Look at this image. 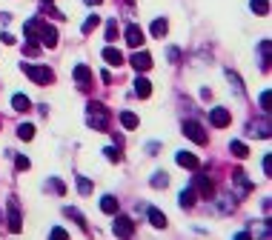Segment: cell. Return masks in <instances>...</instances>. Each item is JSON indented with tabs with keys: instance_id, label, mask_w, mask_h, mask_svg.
Wrapping results in <instances>:
<instances>
[{
	"instance_id": "obj_1",
	"label": "cell",
	"mask_w": 272,
	"mask_h": 240,
	"mask_svg": "<svg viewBox=\"0 0 272 240\" xmlns=\"http://www.w3.org/2000/svg\"><path fill=\"white\" fill-rule=\"evenodd\" d=\"M26 40H40L43 46L55 49L58 46V29L43 23L40 17H32V20H26Z\"/></svg>"
},
{
	"instance_id": "obj_2",
	"label": "cell",
	"mask_w": 272,
	"mask_h": 240,
	"mask_svg": "<svg viewBox=\"0 0 272 240\" xmlns=\"http://www.w3.org/2000/svg\"><path fill=\"white\" fill-rule=\"evenodd\" d=\"M86 120H89L92 129H97V132H106L109 129V112H106L103 103H95L92 100L89 106H86Z\"/></svg>"
},
{
	"instance_id": "obj_3",
	"label": "cell",
	"mask_w": 272,
	"mask_h": 240,
	"mask_svg": "<svg viewBox=\"0 0 272 240\" xmlns=\"http://www.w3.org/2000/svg\"><path fill=\"white\" fill-rule=\"evenodd\" d=\"M23 72H26V77L34 80L37 86H46V83H52V80H55V75H52V69H49V66H29V63H23Z\"/></svg>"
},
{
	"instance_id": "obj_4",
	"label": "cell",
	"mask_w": 272,
	"mask_h": 240,
	"mask_svg": "<svg viewBox=\"0 0 272 240\" xmlns=\"http://www.w3.org/2000/svg\"><path fill=\"white\" fill-rule=\"evenodd\" d=\"M183 135H186L189 140H195L198 146H204V143L209 140V137H207V132H204V126H201L198 120H186V123H183Z\"/></svg>"
},
{
	"instance_id": "obj_5",
	"label": "cell",
	"mask_w": 272,
	"mask_h": 240,
	"mask_svg": "<svg viewBox=\"0 0 272 240\" xmlns=\"http://www.w3.org/2000/svg\"><path fill=\"white\" fill-rule=\"evenodd\" d=\"M201 197H207V200H212L215 197V183H212L207 175H195V186H192Z\"/></svg>"
},
{
	"instance_id": "obj_6",
	"label": "cell",
	"mask_w": 272,
	"mask_h": 240,
	"mask_svg": "<svg viewBox=\"0 0 272 240\" xmlns=\"http://www.w3.org/2000/svg\"><path fill=\"white\" fill-rule=\"evenodd\" d=\"M209 123L215 126V129H226V126L232 123V115H229L224 106H215V109L209 112Z\"/></svg>"
},
{
	"instance_id": "obj_7",
	"label": "cell",
	"mask_w": 272,
	"mask_h": 240,
	"mask_svg": "<svg viewBox=\"0 0 272 240\" xmlns=\"http://www.w3.org/2000/svg\"><path fill=\"white\" fill-rule=\"evenodd\" d=\"M20 229H23V220H20V211H17V200L12 197V200H9V232L17 235Z\"/></svg>"
},
{
	"instance_id": "obj_8",
	"label": "cell",
	"mask_w": 272,
	"mask_h": 240,
	"mask_svg": "<svg viewBox=\"0 0 272 240\" xmlns=\"http://www.w3.org/2000/svg\"><path fill=\"white\" fill-rule=\"evenodd\" d=\"M126 43H129L132 49H141V46H144V29H141V26H135V23H132V26H126Z\"/></svg>"
},
{
	"instance_id": "obj_9",
	"label": "cell",
	"mask_w": 272,
	"mask_h": 240,
	"mask_svg": "<svg viewBox=\"0 0 272 240\" xmlns=\"http://www.w3.org/2000/svg\"><path fill=\"white\" fill-rule=\"evenodd\" d=\"M112 229H115V235H118V238H132V235H135V223H132L129 217H118Z\"/></svg>"
},
{
	"instance_id": "obj_10",
	"label": "cell",
	"mask_w": 272,
	"mask_h": 240,
	"mask_svg": "<svg viewBox=\"0 0 272 240\" xmlns=\"http://www.w3.org/2000/svg\"><path fill=\"white\" fill-rule=\"evenodd\" d=\"M132 66H135L138 72H149L152 69V55L149 52H135V55H132Z\"/></svg>"
},
{
	"instance_id": "obj_11",
	"label": "cell",
	"mask_w": 272,
	"mask_h": 240,
	"mask_svg": "<svg viewBox=\"0 0 272 240\" xmlns=\"http://www.w3.org/2000/svg\"><path fill=\"white\" fill-rule=\"evenodd\" d=\"M75 80H78V86H80V89H89V83H92L89 66H75Z\"/></svg>"
},
{
	"instance_id": "obj_12",
	"label": "cell",
	"mask_w": 272,
	"mask_h": 240,
	"mask_svg": "<svg viewBox=\"0 0 272 240\" xmlns=\"http://www.w3.org/2000/svg\"><path fill=\"white\" fill-rule=\"evenodd\" d=\"M175 160H178V166H183V169H198L201 163H198V157L195 154H189V151H178L175 154Z\"/></svg>"
},
{
	"instance_id": "obj_13",
	"label": "cell",
	"mask_w": 272,
	"mask_h": 240,
	"mask_svg": "<svg viewBox=\"0 0 272 240\" xmlns=\"http://www.w3.org/2000/svg\"><path fill=\"white\" fill-rule=\"evenodd\" d=\"M100 211H106V214H118V197L103 195V197H100Z\"/></svg>"
},
{
	"instance_id": "obj_14",
	"label": "cell",
	"mask_w": 272,
	"mask_h": 240,
	"mask_svg": "<svg viewBox=\"0 0 272 240\" xmlns=\"http://www.w3.org/2000/svg\"><path fill=\"white\" fill-rule=\"evenodd\" d=\"M103 60H106L109 66H121V63H123V55L118 52V49H112V46H106V49H103Z\"/></svg>"
},
{
	"instance_id": "obj_15",
	"label": "cell",
	"mask_w": 272,
	"mask_h": 240,
	"mask_svg": "<svg viewBox=\"0 0 272 240\" xmlns=\"http://www.w3.org/2000/svg\"><path fill=\"white\" fill-rule=\"evenodd\" d=\"M12 106H15V112H29L32 100L26 97V94H15V97H12Z\"/></svg>"
},
{
	"instance_id": "obj_16",
	"label": "cell",
	"mask_w": 272,
	"mask_h": 240,
	"mask_svg": "<svg viewBox=\"0 0 272 240\" xmlns=\"http://www.w3.org/2000/svg\"><path fill=\"white\" fill-rule=\"evenodd\" d=\"M135 91H138V97H149L152 94V83L146 77H135Z\"/></svg>"
},
{
	"instance_id": "obj_17",
	"label": "cell",
	"mask_w": 272,
	"mask_h": 240,
	"mask_svg": "<svg viewBox=\"0 0 272 240\" xmlns=\"http://www.w3.org/2000/svg\"><path fill=\"white\" fill-rule=\"evenodd\" d=\"M178 203H181L183 209H192V206H195V189H183L181 197H178Z\"/></svg>"
},
{
	"instance_id": "obj_18",
	"label": "cell",
	"mask_w": 272,
	"mask_h": 240,
	"mask_svg": "<svg viewBox=\"0 0 272 240\" xmlns=\"http://www.w3.org/2000/svg\"><path fill=\"white\" fill-rule=\"evenodd\" d=\"M249 135L252 137H270V123H252L249 126Z\"/></svg>"
},
{
	"instance_id": "obj_19",
	"label": "cell",
	"mask_w": 272,
	"mask_h": 240,
	"mask_svg": "<svg viewBox=\"0 0 272 240\" xmlns=\"http://www.w3.org/2000/svg\"><path fill=\"white\" fill-rule=\"evenodd\" d=\"M149 223L155 229H163L166 226V217H163V211L160 209H149Z\"/></svg>"
},
{
	"instance_id": "obj_20",
	"label": "cell",
	"mask_w": 272,
	"mask_h": 240,
	"mask_svg": "<svg viewBox=\"0 0 272 240\" xmlns=\"http://www.w3.org/2000/svg\"><path fill=\"white\" fill-rule=\"evenodd\" d=\"M258 52H261V69L267 72V69H270V40H261Z\"/></svg>"
},
{
	"instance_id": "obj_21",
	"label": "cell",
	"mask_w": 272,
	"mask_h": 240,
	"mask_svg": "<svg viewBox=\"0 0 272 240\" xmlns=\"http://www.w3.org/2000/svg\"><path fill=\"white\" fill-rule=\"evenodd\" d=\"M121 123H123V129H138V115H132V112H121Z\"/></svg>"
},
{
	"instance_id": "obj_22",
	"label": "cell",
	"mask_w": 272,
	"mask_h": 240,
	"mask_svg": "<svg viewBox=\"0 0 272 240\" xmlns=\"http://www.w3.org/2000/svg\"><path fill=\"white\" fill-rule=\"evenodd\" d=\"M166 31H169V23H166L163 17H158V20L152 23V34H155V37H163Z\"/></svg>"
},
{
	"instance_id": "obj_23",
	"label": "cell",
	"mask_w": 272,
	"mask_h": 240,
	"mask_svg": "<svg viewBox=\"0 0 272 240\" xmlns=\"http://www.w3.org/2000/svg\"><path fill=\"white\" fill-rule=\"evenodd\" d=\"M17 137H20V140H32V137H34V126H32V123H20V126H17Z\"/></svg>"
},
{
	"instance_id": "obj_24",
	"label": "cell",
	"mask_w": 272,
	"mask_h": 240,
	"mask_svg": "<svg viewBox=\"0 0 272 240\" xmlns=\"http://www.w3.org/2000/svg\"><path fill=\"white\" fill-rule=\"evenodd\" d=\"M152 186H155V189H166V186H169V175H166V172H155V175H152Z\"/></svg>"
},
{
	"instance_id": "obj_25",
	"label": "cell",
	"mask_w": 272,
	"mask_h": 240,
	"mask_svg": "<svg viewBox=\"0 0 272 240\" xmlns=\"http://www.w3.org/2000/svg\"><path fill=\"white\" fill-rule=\"evenodd\" d=\"M249 6H252V12H255V15H261V17L270 12V0H252Z\"/></svg>"
},
{
	"instance_id": "obj_26",
	"label": "cell",
	"mask_w": 272,
	"mask_h": 240,
	"mask_svg": "<svg viewBox=\"0 0 272 240\" xmlns=\"http://www.w3.org/2000/svg\"><path fill=\"white\" fill-rule=\"evenodd\" d=\"M229 149H232V154H235V157H246V154H249L246 143H241V140H232V143H229Z\"/></svg>"
},
{
	"instance_id": "obj_27",
	"label": "cell",
	"mask_w": 272,
	"mask_h": 240,
	"mask_svg": "<svg viewBox=\"0 0 272 240\" xmlns=\"http://www.w3.org/2000/svg\"><path fill=\"white\" fill-rule=\"evenodd\" d=\"M63 214H66V217H72V220H75L80 229H86V220H83V214H80L78 209H63Z\"/></svg>"
},
{
	"instance_id": "obj_28",
	"label": "cell",
	"mask_w": 272,
	"mask_h": 240,
	"mask_svg": "<svg viewBox=\"0 0 272 240\" xmlns=\"http://www.w3.org/2000/svg\"><path fill=\"white\" fill-rule=\"evenodd\" d=\"M252 235H255V238H270V235H272L270 220H267V223H261V226H252Z\"/></svg>"
},
{
	"instance_id": "obj_29",
	"label": "cell",
	"mask_w": 272,
	"mask_h": 240,
	"mask_svg": "<svg viewBox=\"0 0 272 240\" xmlns=\"http://www.w3.org/2000/svg\"><path fill=\"white\" fill-rule=\"evenodd\" d=\"M97 23H100V17H97V15H89V17H86V20H83V34H89L92 29H97Z\"/></svg>"
},
{
	"instance_id": "obj_30",
	"label": "cell",
	"mask_w": 272,
	"mask_h": 240,
	"mask_svg": "<svg viewBox=\"0 0 272 240\" xmlns=\"http://www.w3.org/2000/svg\"><path fill=\"white\" fill-rule=\"evenodd\" d=\"M103 154H106V160H112V163H118V160H121V149H115V146H106Z\"/></svg>"
},
{
	"instance_id": "obj_31",
	"label": "cell",
	"mask_w": 272,
	"mask_h": 240,
	"mask_svg": "<svg viewBox=\"0 0 272 240\" xmlns=\"http://www.w3.org/2000/svg\"><path fill=\"white\" fill-rule=\"evenodd\" d=\"M29 166H32V163H29V157H23V154H17V160H15V169H17V172H26Z\"/></svg>"
},
{
	"instance_id": "obj_32",
	"label": "cell",
	"mask_w": 272,
	"mask_h": 240,
	"mask_svg": "<svg viewBox=\"0 0 272 240\" xmlns=\"http://www.w3.org/2000/svg\"><path fill=\"white\" fill-rule=\"evenodd\" d=\"M115 37H118V23L109 20V23H106V40H115Z\"/></svg>"
},
{
	"instance_id": "obj_33",
	"label": "cell",
	"mask_w": 272,
	"mask_h": 240,
	"mask_svg": "<svg viewBox=\"0 0 272 240\" xmlns=\"http://www.w3.org/2000/svg\"><path fill=\"white\" fill-rule=\"evenodd\" d=\"M78 192H80V195H89V192H92V183L86 178H78Z\"/></svg>"
},
{
	"instance_id": "obj_34",
	"label": "cell",
	"mask_w": 272,
	"mask_h": 240,
	"mask_svg": "<svg viewBox=\"0 0 272 240\" xmlns=\"http://www.w3.org/2000/svg\"><path fill=\"white\" fill-rule=\"evenodd\" d=\"M49 186H52V192H58V195H66V186H63L58 178H52L49 180Z\"/></svg>"
},
{
	"instance_id": "obj_35",
	"label": "cell",
	"mask_w": 272,
	"mask_h": 240,
	"mask_svg": "<svg viewBox=\"0 0 272 240\" xmlns=\"http://www.w3.org/2000/svg\"><path fill=\"white\" fill-rule=\"evenodd\" d=\"M226 77H229V83H232V86H235V91H238V94H241V80H238V75H232V72H226Z\"/></svg>"
},
{
	"instance_id": "obj_36",
	"label": "cell",
	"mask_w": 272,
	"mask_h": 240,
	"mask_svg": "<svg viewBox=\"0 0 272 240\" xmlns=\"http://www.w3.org/2000/svg\"><path fill=\"white\" fill-rule=\"evenodd\" d=\"M261 109L270 112V91H261Z\"/></svg>"
},
{
	"instance_id": "obj_37",
	"label": "cell",
	"mask_w": 272,
	"mask_h": 240,
	"mask_svg": "<svg viewBox=\"0 0 272 240\" xmlns=\"http://www.w3.org/2000/svg\"><path fill=\"white\" fill-rule=\"evenodd\" d=\"M264 175H267V178L272 175V160H270V154H264Z\"/></svg>"
},
{
	"instance_id": "obj_38",
	"label": "cell",
	"mask_w": 272,
	"mask_h": 240,
	"mask_svg": "<svg viewBox=\"0 0 272 240\" xmlns=\"http://www.w3.org/2000/svg\"><path fill=\"white\" fill-rule=\"evenodd\" d=\"M169 60L178 63V60H181V52H178V49H169Z\"/></svg>"
},
{
	"instance_id": "obj_39",
	"label": "cell",
	"mask_w": 272,
	"mask_h": 240,
	"mask_svg": "<svg viewBox=\"0 0 272 240\" xmlns=\"http://www.w3.org/2000/svg\"><path fill=\"white\" fill-rule=\"evenodd\" d=\"M86 6H100V0H83Z\"/></svg>"
},
{
	"instance_id": "obj_40",
	"label": "cell",
	"mask_w": 272,
	"mask_h": 240,
	"mask_svg": "<svg viewBox=\"0 0 272 240\" xmlns=\"http://www.w3.org/2000/svg\"><path fill=\"white\" fill-rule=\"evenodd\" d=\"M43 3H52V0H43Z\"/></svg>"
}]
</instances>
